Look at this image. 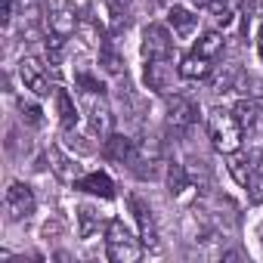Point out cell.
<instances>
[{
    "label": "cell",
    "instance_id": "6da1fadb",
    "mask_svg": "<svg viewBox=\"0 0 263 263\" xmlns=\"http://www.w3.org/2000/svg\"><path fill=\"white\" fill-rule=\"evenodd\" d=\"M208 137H211V143H214V149L220 155L238 152V146H241V124H238L235 111L220 108V105L211 108V115H208Z\"/></svg>",
    "mask_w": 263,
    "mask_h": 263
},
{
    "label": "cell",
    "instance_id": "7402d4cb",
    "mask_svg": "<svg viewBox=\"0 0 263 263\" xmlns=\"http://www.w3.org/2000/svg\"><path fill=\"white\" fill-rule=\"evenodd\" d=\"M99 65H102L108 74H121V71H124V59L118 56V50H115L111 41H105V44L99 47Z\"/></svg>",
    "mask_w": 263,
    "mask_h": 263
},
{
    "label": "cell",
    "instance_id": "83f0119b",
    "mask_svg": "<svg viewBox=\"0 0 263 263\" xmlns=\"http://www.w3.org/2000/svg\"><path fill=\"white\" fill-rule=\"evenodd\" d=\"M257 53H260V59H263V25H260V31H257Z\"/></svg>",
    "mask_w": 263,
    "mask_h": 263
},
{
    "label": "cell",
    "instance_id": "ffe728a7",
    "mask_svg": "<svg viewBox=\"0 0 263 263\" xmlns=\"http://www.w3.org/2000/svg\"><path fill=\"white\" fill-rule=\"evenodd\" d=\"M99 229H102V217L90 204H81L78 208V232H81V238H93Z\"/></svg>",
    "mask_w": 263,
    "mask_h": 263
},
{
    "label": "cell",
    "instance_id": "cb8c5ba5",
    "mask_svg": "<svg viewBox=\"0 0 263 263\" xmlns=\"http://www.w3.org/2000/svg\"><path fill=\"white\" fill-rule=\"evenodd\" d=\"M74 84H78V90H84V93H102V90H105L87 68H78V71H74Z\"/></svg>",
    "mask_w": 263,
    "mask_h": 263
},
{
    "label": "cell",
    "instance_id": "2e32d148",
    "mask_svg": "<svg viewBox=\"0 0 263 263\" xmlns=\"http://www.w3.org/2000/svg\"><path fill=\"white\" fill-rule=\"evenodd\" d=\"M167 25L174 28V34H180V37H192L195 28H198V16H195L192 10H186V7H171V13H167Z\"/></svg>",
    "mask_w": 263,
    "mask_h": 263
},
{
    "label": "cell",
    "instance_id": "8992f818",
    "mask_svg": "<svg viewBox=\"0 0 263 263\" xmlns=\"http://www.w3.org/2000/svg\"><path fill=\"white\" fill-rule=\"evenodd\" d=\"M84 102H87V127L96 140H105L111 134V108L105 102L102 93H84Z\"/></svg>",
    "mask_w": 263,
    "mask_h": 263
},
{
    "label": "cell",
    "instance_id": "d6986e66",
    "mask_svg": "<svg viewBox=\"0 0 263 263\" xmlns=\"http://www.w3.org/2000/svg\"><path fill=\"white\" fill-rule=\"evenodd\" d=\"M171 81H174V71H171L167 62H146V84H149V90L167 93Z\"/></svg>",
    "mask_w": 263,
    "mask_h": 263
},
{
    "label": "cell",
    "instance_id": "8fae6325",
    "mask_svg": "<svg viewBox=\"0 0 263 263\" xmlns=\"http://www.w3.org/2000/svg\"><path fill=\"white\" fill-rule=\"evenodd\" d=\"M47 158H50V167H53V174H56L59 180H65V183H78V180L84 177V167L78 164V158L65 155L62 146H50Z\"/></svg>",
    "mask_w": 263,
    "mask_h": 263
},
{
    "label": "cell",
    "instance_id": "30bf717a",
    "mask_svg": "<svg viewBox=\"0 0 263 263\" xmlns=\"http://www.w3.org/2000/svg\"><path fill=\"white\" fill-rule=\"evenodd\" d=\"M130 211H134L137 217V226H140V241L149 248V251H158L161 241H158V226H155V217H152V208L137 198V195H130Z\"/></svg>",
    "mask_w": 263,
    "mask_h": 263
},
{
    "label": "cell",
    "instance_id": "277c9868",
    "mask_svg": "<svg viewBox=\"0 0 263 263\" xmlns=\"http://www.w3.org/2000/svg\"><path fill=\"white\" fill-rule=\"evenodd\" d=\"M140 53H143L146 62H167V59L174 56V34H171L164 25H158V22L146 25Z\"/></svg>",
    "mask_w": 263,
    "mask_h": 263
},
{
    "label": "cell",
    "instance_id": "5b68a950",
    "mask_svg": "<svg viewBox=\"0 0 263 263\" xmlns=\"http://www.w3.org/2000/svg\"><path fill=\"white\" fill-rule=\"evenodd\" d=\"M158 164H161V149L155 140H140L134 143V158H130V171H134L140 180H155L158 174Z\"/></svg>",
    "mask_w": 263,
    "mask_h": 263
},
{
    "label": "cell",
    "instance_id": "7c38bea8",
    "mask_svg": "<svg viewBox=\"0 0 263 263\" xmlns=\"http://www.w3.org/2000/svg\"><path fill=\"white\" fill-rule=\"evenodd\" d=\"M102 155L115 164H130V158H134V140L130 137H121V134H108L102 140Z\"/></svg>",
    "mask_w": 263,
    "mask_h": 263
},
{
    "label": "cell",
    "instance_id": "52a82bcc",
    "mask_svg": "<svg viewBox=\"0 0 263 263\" xmlns=\"http://www.w3.org/2000/svg\"><path fill=\"white\" fill-rule=\"evenodd\" d=\"M4 208H7L10 220H28L34 214V208H37L31 186L28 183H19V180L10 183L7 186V195H4Z\"/></svg>",
    "mask_w": 263,
    "mask_h": 263
},
{
    "label": "cell",
    "instance_id": "9a60e30c",
    "mask_svg": "<svg viewBox=\"0 0 263 263\" xmlns=\"http://www.w3.org/2000/svg\"><path fill=\"white\" fill-rule=\"evenodd\" d=\"M177 71H180V78H186V81H204V78H211V59L192 50V53L183 56V62H180Z\"/></svg>",
    "mask_w": 263,
    "mask_h": 263
},
{
    "label": "cell",
    "instance_id": "4fadbf2b",
    "mask_svg": "<svg viewBox=\"0 0 263 263\" xmlns=\"http://www.w3.org/2000/svg\"><path fill=\"white\" fill-rule=\"evenodd\" d=\"M232 111H235L241 130H254V127L263 121V99H260V96H245V99L235 102Z\"/></svg>",
    "mask_w": 263,
    "mask_h": 263
},
{
    "label": "cell",
    "instance_id": "d4e9b609",
    "mask_svg": "<svg viewBox=\"0 0 263 263\" xmlns=\"http://www.w3.org/2000/svg\"><path fill=\"white\" fill-rule=\"evenodd\" d=\"M19 108H22V118H25L31 127H41V124H44V111H41L37 102H31V99L22 96V99H19Z\"/></svg>",
    "mask_w": 263,
    "mask_h": 263
},
{
    "label": "cell",
    "instance_id": "4316f807",
    "mask_svg": "<svg viewBox=\"0 0 263 263\" xmlns=\"http://www.w3.org/2000/svg\"><path fill=\"white\" fill-rule=\"evenodd\" d=\"M59 232H62V223H59V220H53V223L44 226V235H47V238H50V235H59Z\"/></svg>",
    "mask_w": 263,
    "mask_h": 263
},
{
    "label": "cell",
    "instance_id": "e0dca14e",
    "mask_svg": "<svg viewBox=\"0 0 263 263\" xmlns=\"http://www.w3.org/2000/svg\"><path fill=\"white\" fill-rule=\"evenodd\" d=\"M229 174L235 177V183L248 192H254V167H251V158L248 152H232L229 155Z\"/></svg>",
    "mask_w": 263,
    "mask_h": 263
},
{
    "label": "cell",
    "instance_id": "9c48e42d",
    "mask_svg": "<svg viewBox=\"0 0 263 263\" xmlns=\"http://www.w3.org/2000/svg\"><path fill=\"white\" fill-rule=\"evenodd\" d=\"M167 121L177 127V130H186L198 121V102L189 96V93H174L167 96Z\"/></svg>",
    "mask_w": 263,
    "mask_h": 263
},
{
    "label": "cell",
    "instance_id": "3957f363",
    "mask_svg": "<svg viewBox=\"0 0 263 263\" xmlns=\"http://www.w3.org/2000/svg\"><path fill=\"white\" fill-rule=\"evenodd\" d=\"M81 25V13L74 10L71 0H50L47 7V31L56 34V37H71Z\"/></svg>",
    "mask_w": 263,
    "mask_h": 263
},
{
    "label": "cell",
    "instance_id": "5bb4252c",
    "mask_svg": "<svg viewBox=\"0 0 263 263\" xmlns=\"http://www.w3.org/2000/svg\"><path fill=\"white\" fill-rule=\"evenodd\" d=\"M74 189L90 192V195H99V198H115V183H111V177H108V174H102V171L84 174V177L74 183Z\"/></svg>",
    "mask_w": 263,
    "mask_h": 263
},
{
    "label": "cell",
    "instance_id": "484cf974",
    "mask_svg": "<svg viewBox=\"0 0 263 263\" xmlns=\"http://www.w3.org/2000/svg\"><path fill=\"white\" fill-rule=\"evenodd\" d=\"M16 4L19 0H4V22L10 25V19H13V13H16Z\"/></svg>",
    "mask_w": 263,
    "mask_h": 263
},
{
    "label": "cell",
    "instance_id": "44dd1931",
    "mask_svg": "<svg viewBox=\"0 0 263 263\" xmlns=\"http://www.w3.org/2000/svg\"><path fill=\"white\" fill-rule=\"evenodd\" d=\"M223 47H226V37H223L220 31H204V34L198 37V44H195V53H201V56H208V59H217V56L223 53Z\"/></svg>",
    "mask_w": 263,
    "mask_h": 263
},
{
    "label": "cell",
    "instance_id": "603a6c76",
    "mask_svg": "<svg viewBox=\"0 0 263 263\" xmlns=\"http://www.w3.org/2000/svg\"><path fill=\"white\" fill-rule=\"evenodd\" d=\"M167 189H171V195H183L189 189V177H186L183 164H167Z\"/></svg>",
    "mask_w": 263,
    "mask_h": 263
},
{
    "label": "cell",
    "instance_id": "f1b7e54d",
    "mask_svg": "<svg viewBox=\"0 0 263 263\" xmlns=\"http://www.w3.org/2000/svg\"><path fill=\"white\" fill-rule=\"evenodd\" d=\"M124 4H130V0H124Z\"/></svg>",
    "mask_w": 263,
    "mask_h": 263
},
{
    "label": "cell",
    "instance_id": "ac0fdd59",
    "mask_svg": "<svg viewBox=\"0 0 263 263\" xmlns=\"http://www.w3.org/2000/svg\"><path fill=\"white\" fill-rule=\"evenodd\" d=\"M56 108H59V124H62V130H65V134H74L81 115H78L74 99H71L65 90H56Z\"/></svg>",
    "mask_w": 263,
    "mask_h": 263
},
{
    "label": "cell",
    "instance_id": "7a4b0ae2",
    "mask_svg": "<svg viewBox=\"0 0 263 263\" xmlns=\"http://www.w3.org/2000/svg\"><path fill=\"white\" fill-rule=\"evenodd\" d=\"M143 241L130 232L121 220H108L105 223V251H108V260L115 263H137L143 248Z\"/></svg>",
    "mask_w": 263,
    "mask_h": 263
},
{
    "label": "cell",
    "instance_id": "ba28073f",
    "mask_svg": "<svg viewBox=\"0 0 263 263\" xmlns=\"http://www.w3.org/2000/svg\"><path fill=\"white\" fill-rule=\"evenodd\" d=\"M19 78H22L25 90H31L34 96H50V68L41 59L25 56L19 62Z\"/></svg>",
    "mask_w": 263,
    "mask_h": 263
}]
</instances>
